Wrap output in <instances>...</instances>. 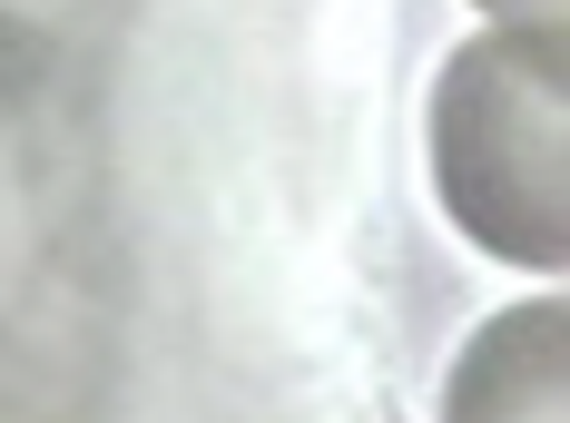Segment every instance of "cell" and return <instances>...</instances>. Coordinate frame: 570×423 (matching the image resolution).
I'll return each instance as SVG.
<instances>
[{
    "label": "cell",
    "mask_w": 570,
    "mask_h": 423,
    "mask_svg": "<svg viewBox=\"0 0 570 423\" xmlns=\"http://www.w3.org/2000/svg\"><path fill=\"white\" fill-rule=\"evenodd\" d=\"M423 168L482 256L570 276V50L531 30L453 40L423 99Z\"/></svg>",
    "instance_id": "6da1fadb"
},
{
    "label": "cell",
    "mask_w": 570,
    "mask_h": 423,
    "mask_svg": "<svg viewBox=\"0 0 570 423\" xmlns=\"http://www.w3.org/2000/svg\"><path fill=\"white\" fill-rule=\"evenodd\" d=\"M443 423H570V286L512 296L462 335L443 374Z\"/></svg>",
    "instance_id": "7a4b0ae2"
},
{
    "label": "cell",
    "mask_w": 570,
    "mask_h": 423,
    "mask_svg": "<svg viewBox=\"0 0 570 423\" xmlns=\"http://www.w3.org/2000/svg\"><path fill=\"white\" fill-rule=\"evenodd\" d=\"M492 30H531V40H561L570 50V0H472Z\"/></svg>",
    "instance_id": "3957f363"
}]
</instances>
